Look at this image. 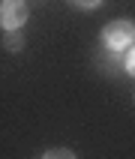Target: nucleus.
Returning <instances> with one entry per match:
<instances>
[{"mask_svg": "<svg viewBox=\"0 0 135 159\" xmlns=\"http://www.w3.org/2000/svg\"><path fill=\"white\" fill-rule=\"evenodd\" d=\"M3 48H9V51H21V48H24V33H21V30H6V36H3Z\"/></svg>", "mask_w": 135, "mask_h": 159, "instance_id": "nucleus-3", "label": "nucleus"}, {"mask_svg": "<svg viewBox=\"0 0 135 159\" xmlns=\"http://www.w3.org/2000/svg\"><path fill=\"white\" fill-rule=\"evenodd\" d=\"M123 69H126V72H129V75L135 78V45H132V48H129V51L123 54Z\"/></svg>", "mask_w": 135, "mask_h": 159, "instance_id": "nucleus-5", "label": "nucleus"}, {"mask_svg": "<svg viewBox=\"0 0 135 159\" xmlns=\"http://www.w3.org/2000/svg\"><path fill=\"white\" fill-rule=\"evenodd\" d=\"M42 159H78L72 150H66V147H54V150H48Z\"/></svg>", "mask_w": 135, "mask_h": 159, "instance_id": "nucleus-4", "label": "nucleus"}, {"mask_svg": "<svg viewBox=\"0 0 135 159\" xmlns=\"http://www.w3.org/2000/svg\"><path fill=\"white\" fill-rule=\"evenodd\" d=\"M27 21V3L24 0H3L0 3V27L3 30H21Z\"/></svg>", "mask_w": 135, "mask_h": 159, "instance_id": "nucleus-2", "label": "nucleus"}, {"mask_svg": "<svg viewBox=\"0 0 135 159\" xmlns=\"http://www.w3.org/2000/svg\"><path fill=\"white\" fill-rule=\"evenodd\" d=\"M102 45H105L108 51H117V54H123L126 48H132L135 45V21L117 18V21L105 24V30H102Z\"/></svg>", "mask_w": 135, "mask_h": 159, "instance_id": "nucleus-1", "label": "nucleus"}, {"mask_svg": "<svg viewBox=\"0 0 135 159\" xmlns=\"http://www.w3.org/2000/svg\"><path fill=\"white\" fill-rule=\"evenodd\" d=\"M72 3H75V6H81V9H96L102 0H72Z\"/></svg>", "mask_w": 135, "mask_h": 159, "instance_id": "nucleus-6", "label": "nucleus"}]
</instances>
